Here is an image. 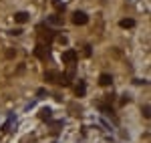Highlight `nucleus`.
<instances>
[{"mask_svg": "<svg viewBox=\"0 0 151 143\" xmlns=\"http://www.w3.org/2000/svg\"><path fill=\"white\" fill-rule=\"evenodd\" d=\"M73 22L77 24V26H85V24L89 22V16H87L85 12L77 10V12H75V14H73Z\"/></svg>", "mask_w": 151, "mask_h": 143, "instance_id": "1", "label": "nucleus"}, {"mask_svg": "<svg viewBox=\"0 0 151 143\" xmlns=\"http://www.w3.org/2000/svg\"><path fill=\"white\" fill-rule=\"evenodd\" d=\"M75 60H77V52H75L73 48H69V50L63 52V63H75Z\"/></svg>", "mask_w": 151, "mask_h": 143, "instance_id": "2", "label": "nucleus"}, {"mask_svg": "<svg viewBox=\"0 0 151 143\" xmlns=\"http://www.w3.org/2000/svg\"><path fill=\"white\" fill-rule=\"evenodd\" d=\"M35 57H36V59H40V60H45V59H47V48L42 47V45H36V48H35Z\"/></svg>", "mask_w": 151, "mask_h": 143, "instance_id": "3", "label": "nucleus"}, {"mask_svg": "<svg viewBox=\"0 0 151 143\" xmlns=\"http://www.w3.org/2000/svg\"><path fill=\"white\" fill-rule=\"evenodd\" d=\"M111 83H113V77H111L109 73H103V75L99 77V85H103V87H109Z\"/></svg>", "mask_w": 151, "mask_h": 143, "instance_id": "4", "label": "nucleus"}, {"mask_svg": "<svg viewBox=\"0 0 151 143\" xmlns=\"http://www.w3.org/2000/svg\"><path fill=\"white\" fill-rule=\"evenodd\" d=\"M45 81H48V83H57L58 81V73L57 71H47L45 73Z\"/></svg>", "mask_w": 151, "mask_h": 143, "instance_id": "5", "label": "nucleus"}, {"mask_svg": "<svg viewBox=\"0 0 151 143\" xmlns=\"http://www.w3.org/2000/svg\"><path fill=\"white\" fill-rule=\"evenodd\" d=\"M14 20H16V22L18 24H24L26 22V20H28V12H16V14H14Z\"/></svg>", "mask_w": 151, "mask_h": 143, "instance_id": "6", "label": "nucleus"}, {"mask_svg": "<svg viewBox=\"0 0 151 143\" xmlns=\"http://www.w3.org/2000/svg\"><path fill=\"white\" fill-rule=\"evenodd\" d=\"M75 93H77V97H85V93H87V85H85V81H79Z\"/></svg>", "mask_w": 151, "mask_h": 143, "instance_id": "7", "label": "nucleus"}, {"mask_svg": "<svg viewBox=\"0 0 151 143\" xmlns=\"http://www.w3.org/2000/svg\"><path fill=\"white\" fill-rule=\"evenodd\" d=\"M119 26H121V28H133V26H135V20H133V18H123V20L119 22Z\"/></svg>", "mask_w": 151, "mask_h": 143, "instance_id": "8", "label": "nucleus"}, {"mask_svg": "<svg viewBox=\"0 0 151 143\" xmlns=\"http://www.w3.org/2000/svg\"><path fill=\"white\" fill-rule=\"evenodd\" d=\"M50 113H52V111H50L48 107H45V109H40V113H38V117H40L42 121H48V119H50Z\"/></svg>", "mask_w": 151, "mask_h": 143, "instance_id": "9", "label": "nucleus"}, {"mask_svg": "<svg viewBox=\"0 0 151 143\" xmlns=\"http://www.w3.org/2000/svg\"><path fill=\"white\" fill-rule=\"evenodd\" d=\"M47 22H50V24H63V18H60V16H57V14H52V16H48L47 18Z\"/></svg>", "mask_w": 151, "mask_h": 143, "instance_id": "10", "label": "nucleus"}, {"mask_svg": "<svg viewBox=\"0 0 151 143\" xmlns=\"http://www.w3.org/2000/svg\"><path fill=\"white\" fill-rule=\"evenodd\" d=\"M99 109L103 111L105 115H109V117H113V119H115V115H113V109L109 107V105H99Z\"/></svg>", "mask_w": 151, "mask_h": 143, "instance_id": "11", "label": "nucleus"}, {"mask_svg": "<svg viewBox=\"0 0 151 143\" xmlns=\"http://www.w3.org/2000/svg\"><path fill=\"white\" fill-rule=\"evenodd\" d=\"M141 113H143V117H145V119H149V105H143V109H141Z\"/></svg>", "mask_w": 151, "mask_h": 143, "instance_id": "12", "label": "nucleus"}, {"mask_svg": "<svg viewBox=\"0 0 151 143\" xmlns=\"http://www.w3.org/2000/svg\"><path fill=\"white\" fill-rule=\"evenodd\" d=\"M12 121H14V117H10V119L6 121V123H4V125H2V131H8V127H10V123Z\"/></svg>", "mask_w": 151, "mask_h": 143, "instance_id": "13", "label": "nucleus"}, {"mask_svg": "<svg viewBox=\"0 0 151 143\" xmlns=\"http://www.w3.org/2000/svg\"><path fill=\"white\" fill-rule=\"evenodd\" d=\"M6 57H8V59H14V57H16V50H6Z\"/></svg>", "mask_w": 151, "mask_h": 143, "instance_id": "14", "label": "nucleus"}, {"mask_svg": "<svg viewBox=\"0 0 151 143\" xmlns=\"http://www.w3.org/2000/svg\"><path fill=\"white\" fill-rule=\"evenodd\" d=\"M91 52H93V50H91V45H87V47H85V57H91Z\"/></svg>", "mask_w": 151, "mask_h": 143, "instance_id": "15", "label": "nucleus"}, {"mask_svg": "<svg viewBox=\"0 0 151 143\" xmlns=\"http://www.w3.org/2000/svg\"><path fill=\"white\" fill-rule=\"evenodd\" d=\"M10 34L12 36H18V34H22V30H20V28H14V30H10Z\"/></svg>", "mask_w": 151, "mask_h": 143, "instance_id": "16", "label": "nucleus"}, {"mask_svg": "<svg viewBox=\"0 0 151 143\" xmlns=\"http://www.w3.org/2000/svg\"><path fill=\"white\" fill-rule=\"evenodd\" d=\"M131 101V97L129 95H123V99H121V105H125V103H129Z\"/></svg>", "mask_w": 151, "mask_h": 143, "instance_id": "17", "label": "nucleus"}, {"mask_svg": "<svg viewBox=\"0 0 151 143\" xmlns=\"http://www.w3.org/2000/svg\"><path fill=\"white\" fill-rule=\"evenodd\" d=\"M135 85H147V81H141V79H135Z\"/></svg>", "mask_w": 151, "mask_h": 143, "instance_id": "18", "label": "nucleus"}]
</instances>
